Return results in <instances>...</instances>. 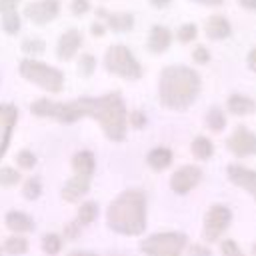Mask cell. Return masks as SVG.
Instances as JSON below:
<instances>
[{
  "label": "cell",
  "instance_id": "6da1fadb",
  "mask_svg": "<svg viewBox=\"0 0 256 256\" xmlns=\"http://www.w3.org/2000/svg\"><path fill=\"white\" fill-rule=\"evenodd\" d=\"M34 116L54 118L64 124H72L80 118H94L102 126L104 134L112 142H122L128 128V110L118 92H110L98 98L82 96L70 102H56L48 98H38L30 104Z\"/></svg>",
  "mask_w": 256,
  "mask_h": 256
},
{
  "label": "cell",
  "instance_id": "7a4b0ae2",
  "mask_svg": "<svg viewBox=\"0 0 256 256\" xmlns=\"http://www.w3.org/2000/svg\"><path fill=\"white\" fill-rule=\"evenodd\" d=\"M200 86L202 84L196 70L182 64H172L160 72L158 100L164 108L182 112L194 104L200 94Z\"/></svg>",
  "mask_w": 256,
  "mask_h": 256
},
{
  "label": "cell",
  "instance_id": "3957f363",
  "mask_svg": "<svg viewBox=\"0 0 256 256\" xmlns=\"http://www.w3.org/2000/svg\"><path fill=\"white\" fill-rule=\"evenodd\" d=\"M110 230L122 236H138L146 230V196L140 190H126L116 196L106 212Z\"/></svg>",
  "mask_w": 256,
  "mask_h": 256
},
{
  "label": "cell",
  "instance_id": "277c9868",
  "mask_svg": "<svg viewBox=\"0 0 256 256\" xmlns=\"http://www.w3.org/2000/svg\"><path fill=\"white\" fill-rule=\"evenodd\" d=\"M18 72L24 80L36 84L38 88H42L50 94H58L64 88V74L46 62H40L34 58H24L18 64Z\"/></svg>",
  "mask_w": 256,
  "mask_h": 256
},
{
  "label": "cell",
  "instance_id": "5b68a950",
  "mask_svg": "<svg viewBox=\"0 0 256 256\" xmlns=\"http://www.w3.org/2000/svg\"><path fill=\"white\" fill-rule=\"evenodd\" d=\"M104 68L110 74L120 76L124 80H138L144 74L140 62L136 60L132 50L128 46H124V44H114V46H110L106 50V54H104Z\"/></svg>",
  "mask_w": 256,
  "mask_h": 256
},
{
  "label": "cell",
  "instance_id": "8992f818",
  "mask_svg": "<svg viewBox=\"0 0 256 256\" xmlns=\"http://www.w3.org/2000/svg\"><path fill=\"white\" fill-rule=\"evenodd\" d=\"M186 246V236L182 232H158L142 240L140 250L148 256H180Z\"/></svg>",
  "mask_w": 256,
  "mask_h": 256
},
{
  "label": "cell",
  "instance_id": "52a82bcc",
  "mask_svg": "<svg viewBox=\"0 0 256 256\" xmlns=\"http://www.w3.org/2000/svg\"><path fill=\"white\" fill-rule=\"evenodd\" d=\"M232 222V210L226 204H214L208 208V212L204 214V228H202V236L206 242H216L220 240V236L228 230Z\"/></svg>",
  "mask_w": 256,
  "mask_h": 256
},
{
  "label": "cell",
  "instance_id": "ba28073f",
  "mask_svg": "<svg viewBox=\"0 0 256 256\" xmlns=\"http://www.w3.org/2000/svg\"><path fill=\"white\" fill-rule=\"evenodd\" d=\"M226 146L228 150L236 156V158H246L256 154V134L250 132L246 126H236V130L226 138Z\"/></svg>",
  "mask_w": 256,
  "mask_h": 256
},
{
  "label": "cell",
  "instance_id": "9c48e42d",
  "mask_svg": "<svg viewBox=\"0 0 256 256\" xmlns=\"http://www.w3.org/2000/svg\"><path fill=\"white\" fill-rule=\"evenodd\" d=\"M60 12V0H34L24 6V16L38 26L52 22Z\"/></svg>",
  "mask_w": 256,
  "mask_h": 256
},
{
  "label": "cell",
  "instance_id": "30bf717a",
  "mask_svg": "<svg viewBox=\"0 0 256 256\" xmlns=\"http://www.w3.org/2000/svg\"><path fill=\"white\" fill-rule=\"evenodd\" d=\"M200 178H202V170H200L198 166H194V164H184V166H180V168L170 176V188H172V192L184 196V194H188L192 188H196V184L200 182Z\"/></svg>",
  "mask_w": 256,
  "mask_h": 256
},
{
  "label": "cell",
  "instance_id": "8fae6325",
  "mask_svg": "<svg viewBox=\"0 0 256 256\" xmlns=\"http://www.w3.org/2000/svg\"><path fill=\"white\" fill-rule=\"evenodd\" d=\"M226 174H228V180L232 184H236L238 188L246 190L256 200V170L246 168L242 164H228Z\"/></svg>",
  "mask_w": 256,
  "mask_h": 256
},
{
  "label": "cell",
  "instance_id": "7c38bea8",
  "mask_svg": "<svg viewBox=\"0 0 256 256\" xmlns=\"http://www.w3.org/2000/svg\"><path fill=\"white\" fill-rule=\"evenodd\" d=\"M80 46H82V34H80V30H76V28L66 30L58 38V44H56V56H58V60H72L76 56V52H78Z\"/></svg>",
  "mask_w": 256,
  "mask_h": 256
},
{
  "label": "cell",
  "instance_id": "4fadbf2b",
  "mask_svg": "<svg viewBox=\"0 0 256 256\" xmlns=\"http://www.w3.org/2000/svg\"><path fill=\"white\" fill-rule=\"evenodd\" d=\"M16 118H18V110L12 104H0V158L8 148Z\"/></svg>",
  "mask_w": 256,
  "mask_h": 256
},
{
  "label": "cell",
  "instance_id": "5bb4252c",
  "mask_svg": "<svg viewBox=\"0 0 256 256\" xmlns=\"http://www.w3.org/2000/svg\"><path fill=\"white\" fill-rule=\"evenodd\" d=\"M96 16L98 18H104L106 20V26L112 30V32H128L134 28V16L128 14V12H106V10H96Z\"/></svg>",
  "mask_w": 256,
  "mask_h": 256
},
{
  "label": "cell",
  "instance_id": "9a60e30c",
  "mask_svg": "<svg viewBox=\"0 0 256 256\" xmlns=\"http://www.w3.org/2000/svg\"><path fill=\"white\" fill-rule=\"evenodd\" d=\"M204 32H206V36L210 40H224V38H228L232 34V26H230V22H228L226 16L212 14L206 20V24H204Z\"/></svg>",
  "mask_w": 256,
  "mask_h": 256
},
{
  "label": "cell",
  "instance_id": "2e32d148",
  "mask_svg": "<svg viewBox=\"0 0 256 256\" xmlns=\"http://www.w3.org/2000/svg\"><path fill=\"white\" fill-rule=\"evenodd\" d=\"M170 44H172V32L160 24L152 26V30L148 34V50L152 54H162L170 48Z\"/></svg>",
  "mask_w": 256,
  "mask_h": 256
},
{
  "label": "cell",
  "instance_id": "e0dca14e",
  "mask_svg": "<svg viewBox=\"0 0 256 256\" xmlns=\"http://www.w3.org/2000/svg\"><path fill=\"white\" fill-rule=\"evenodd\" d=\"M90 180L86 176H72L64 186H62V198L66 202H78L88 190H90Z\"/></svg>",
  "mask_w": 256,
  "mask_h": 256
},
{
  "label": "cell",
  "instance_id": "ac0fdd59",
  "mask_svg": "<svg viewBox=\"0 0 256 256\" xmlns=\"http://www.w3.org/2000/svg\"><path fill=\"white\" fill-rule=\"evenodd\" d=\"M226 110L234 116H248L256 112V102L246 94H230L226 100Z\"/></svg>",
  "mask_w": 256,
  "mask_h": 256
},
{
  "label": "cell",
  "instance_id": "d6986e66",
  "mask_svg": "<svg viewBox=\"0 0 256 256\" xmlns=\"http://www.w3.org/2000/svg\"><path fill=\"white\" fill-rule=\"evenodd\" d=\"M72 170L76 176H86L92 178L94 170H96V158L90 150H80L72 156Z\"/></svg>",
  "mask_w": 256,
  "mask_h": 256
},
{
  "label": "cell",
  "instance_id": "ffe728a7",
  "mask_svg": "<svg viewBox=\"0 0 256 256\" xmlns=\"http://www.w3.org/2000/svg\"><path fill=\"white\" fill-rule=\"evenodd\" d=\"M172 160H174V154H172V150L166 148V146H156V148H152V150L146 154V164H148L152 170H156V172L166 170V168L172 164Z\"/></svg>",
  "mask_w": 256,
  "mask_h": 256
},
{
  "label": "cell",
  "instance_id": "44dd1931",
  "mask_svg": "<svg viewBox=\"0 0 256 256\" xmlns=\"http://www.w3.org/2000/svg\"><path fill=\"white\" fill-rule=\"evenodd\" d=\"M6 226H8L12 232H16V234H20V232H30V230H34V220H32L28 214L20 212V210H10V212L6 214Z\"/></svg>",
  "mask_w": 256,
  "mask_h": 256
},
{
  "label": "cell",
  "instance_id": "7402d4cb",
  "mask_svg": "<svg viewBox=\"0 0 256 256\" xmlns=\"http://www.w3.org/2000/svg\"><path fill=\"white\" fill-rule=\"evenodd\" d=\"M190 150H192V156L198 158V160H210L212 154H214V144L208 136H196L190 144Z\"/></svg>",
  "mask_w": 256,
  "mask_h": 256
},
{
  "label": "cell",
  "instance_id": "603a6c76",
  "mask_svg": "<svg viewBox=\"0 0 256 256\" xmlns=\"http://www.w3.org/2000/svg\"><path fill=\"white\" fill-rule=\"evenodd\" d=\"M226 114L222 108L218 106H212L208 112H206V126L212 130V132H222L226 128Z\"/></svg>",
  "mask_w": 256,
  "mask_h": 256
},
{
  "label": "cell",
  "instance_id": "cb8c5ba5",
  "mask_svg": "<svg viewBox=\"0 0 256 256\" xmlns=\"http://www.w3.org/2000/svg\"><path fill=\"white\" fill-rule=\"evenodd\" d=\"M96 216H98V204L96 202H84V204H80V208H78V214H76V224L78 226H86V224H92L94 220H96Z\"/></svg>",
  "mask_w": 256,
  "mask_h": 256
},
{
  "label": "cell",
  "instance_id": "d4e9b609",
  "mask_svg": "<svg viewBox=\"0 0 256 256\" xmlns=\"http://www.w3.org/2000/svg\"><path fill=\"white\" fill-rule=\"evenodd\" d=\"M4 252L10 256H22L28 252V240L22 236H10L4 242Z\"/></svg>",
  "mask_w": 256,
  "mask_h": 256
},
{
  "label": "cell",
  "instance_id": "484cf974",
  "mask_svg": "<svg viewBox=\"0 0 256 256\" xmlns=\"http://www.w3.org/2000/svg\"><path fill=\"white\" fill-rule=\"evenodd\" d=\"M42 250H44L48 256H56V254L62 250V236H60V234H54V232L46 234V236L42 238Z\"/></svg>",
  "mask_w": 256,
  "mask_h": 256
},
{
  "label": "cell",
  "instance_id": "4316f807",
  "mask_svg": "<svg viewBox=\"0 0 256 256\" xmlns=\"http://www.w3.org/2000/svg\"><path fill=\"white\" fill-rule=\"evenodd\" d=\"M2 30L6 34H16L20 30V14L16 10H10V12H4L2 14Z\"/></svg>",
  "mask_w": 256,
  "mask_h": 256
},
{
  "label": "cell",
  "instance_id": "83f0119b",
  "mask_svg": "<svg viewBox=\"0 0 256 256\" xmlns=\"http://www.w3.org/2000/svg\"><path fill=\"white\" fill-rule=\"evenodd\" d=\"M20 182V172L12 166H2L0 168V186L4 188H10V186H16Z\"/></svg>",
  "mask_w": 256,
  "mask_h": 256
},
{
  "label": "cell",
  "instance_id": "f1b7e54d",
  "mask_svg": "<svg viewBox=\"0 0 256 256\" xmlns=\"http://www.w3.org/2000/svg\"><path fill=\"white\" fill-rule=\"evenodd\" d=\"M46 50V42L40 40V38H26L22 42V52L28 54V56H36V54H42Z\"/></svg>",
  "mask_w": 256,
  "mask_h": 256
},
{
  "label": "cell",
  "instance_id": "f546056e",
  "mask_svg": "<svg viewBox=\"0 0 256 256\" xmlns=\"http://www.w3.org/2000/svg\"><path fill=\"white\" fill-rule=\"evenodd\" d=\"M94 70H96V58L92 54H82L78 60V74L88 78L94 74Z\"/></svg>",
  "mask_w": 256,
  "mask_h": 256
},
{
  "label": "cell",
  "instance_id": "4dcf8cb0",
  "mask_svg": "<svg viewBox=\"0 0 256 256\" xmlns=\"http://www.w3.org/2000/svg\"><path fill=\"white\" fill-rule=\"evenodd\" d=\"M196 36H198V28H196V24H192V22L182 24V26L176 30V38H178L182 44H188V42L196 40Z\"/></svg>",
  "mask_w": 256,
  "mask_h": 256
},
{
  "label": "cell",
  "instance_id": "1f68e13d",
  "mask_svg": "<svg viewBox=\"0 0 256 256\" xmlns=\"http://www.w3.org/2000/svg\"><path fill=\"white\" fill-rule=\"evenodd\" d=\"M22 192H24V198H26V200H36V198L40 196V192H42V184H40V180H38L36 176L28 178V180L24 182Z\"/></svg>",
  "mask_w": 256,
  "mask_h": 256
},
{
  "label": "cell",
  "instance_id": "d6a6232c",
  "mask_svg": "<svg viewBox=\"0 0 256 256\" xmlns=\"http://www.w3.org/2000/svg\"><path fill=\"white\" fill-rule=\"evenodd\" d=\"M16 164L24 170H32L36 166V154L32 150H20L16 154Z\"/></svg>",
  "mask_w": 256,
  "mask_h": 256
},
{
  "label": "cell",
  "instance_id": "836d02e7",
  "mask_svg": "<svg viewBox=\"0 0 256 256\" xmlns=\"http://www.w3.org/2000/svg\"><path fill=\"white\" fill-rule=\"evenodd\" d=\"M220 252H222V256H246L242 250H240V246L234 242V240H222V244H220Z\"/></svg>",
  "mask_w": 256,
  "mask_h": 256
},
{
  "label": "cell",
  "instance_id": "e575fe53",
  "mask_svg": "<svg viewBox=\"0 0 256 256\" xmlns=\"http://www.w3.org/2000/svg\"><path fill=\"white\" fill-rule=\"evenodd\" d=\"M192 60L196 62V64H208L210 62V50L206 48V46H196L194 50H192Z\"/></svg>",
  "mask_w": 256,
  "mask_h": 256
},
{
  "label": "cell",
  "instance_id": "d590c367",
  "mask_svg": "<svg viewBox=\"0 0 256 256\" xmlns=\"http://www.w3.org/2000/svg\"><path fill=\"white\" fill-rule=\"evenodd\" d=\"M128 124H130L132 128H144V124H146L144 112H140V110L130 112V114H128Z\"/></svg>",
  "mask_w": 256,
  "mask_h": 256
},
{
  "label": "cell",
  "instance_id": "8d00e7d4",
  "mask_svg": "<svg viewBox=\"0 0 256 256\" xmlns=\"http://www.w3.org/2000/svg\"><path fill=\"white\" fill-rule=\"evenodd\" d=\"M70 8H72L74 16H84L90 10V0H72Z\"/></svg>",
  "mask_w": 256,
  "mask_h": 256
},
{
  "label": "cell",
  "instance_id": "74e56055",
  "mask_svg": "<svg viewBox=\"0 0 256 256\" xmlns=\"http://www.w3.org/2000/svg\"><path fill=\"white\" fill-rule=\"evenodd\" d=\"M190 256H212V250L206 244H192L190 246Z\"/></svg>",
  "mask_w": 256,
  "mask_h": 256
},
{
  "label": "cell",
  "instance_id": "f35d334b",
  "mask_svg": "<svg viewBox=\"0 0 256 256\" xmlns=\"http://www.w3.org/2000/svg\"><path fill=\"white\" fill-rule=\"evenodd\" d=\"M20 0H0V14L4 12H10V10H16V4Z\"/></svg>",
  "mask_w": 256,
  "mask_h": 256
},
{
  "label": "cell",
  "instance_id": "ab89813d",
  "mask_svg": "<svg viewBox=\"0 0 256 256\" xmlns=\"http://www.w3.org/2000/svg\"><path fill=\"white\" fill-rule=\"evenodd\" d=\"M78 232H80V226H78L76 222H70V224L66 226V230H64V236H66V238H76Z\"/></svg>",
  "mask_w": 256,
  "mask_h": 256
},
{
  "label": "cell",
  "instance_id": "60d3db41",
  "mask_svg": "<svg viewBox=\"0 0 256 256\" xmlns=\"http://www.w3.org/2000/svg\"><path fill=\"white\" fill-rule=\"evenodd\" d=\"M246 64H248V68H250L252 72H256V46L248 52V56H246Z\"/></svg>",
  "mask_w": 256,
  "mask_h": 256
},
{
  "label": "cell",
  "instance_id": "b9f144b4",
  "mask_svg": "<svg viewBox=\"0 0 256 256\" xmlns=\"http://www.w3.org/2000/svg\"><path fill=\"white\" fill-rule=\"evenodd\" d=\"M90 32H92L94 36H102V34L106 32V26H104L102 22H94V24L90 26Z\"/></svg>",
  "mask_w": 256,
  "mask_h": 256
},
{
  "label": "cell",
  "instance_id": "7bdbcfd3",
  "mask_svg": "<svg viewBox=\"0 0 256 256\" xmlns=\"http://www.w3.org/2000/svg\"><path fill=\"white\" fill-rule=\"evenodd\" d=\"M238 4L250 12H256V0H238Z\"/></svg>",
  "mask_w": 256,
  "mask_h": 256
},
{
  "label": "cell",
  "instance_id": "ee69618b",
  "mask_svg": "<svg viewBox=\"0 0 256 256\" xmlns=\"http://www.w3.org/2000/svg\"><path fill=\"white\" fill-rule=\"evenodd\" d=\"M196 4H204V6H220L224 0H192Z\"/></svg>",
  "mask_w": 256,
  "mask_h": 256
},
{
  "label": "cell",
  "instance_id": "f6af8a7d",
  "mask_svg": "<svg viewBox=\"0 0 256 256\" xmlns=\"http://www.w3.org/2000/svg\"><path fill=\"white\" fill-rule=\"evenodd\" d=\"M172 0H150V4L152 6H156V8H164V6H168Z\"/></svg>",
  "mask_w": 256,
  "mask_h": 256
},
{
  "label": "cell",
  "instance_id": "bcb514c9",
  "mask_svg": "<svg viewBox=\"0 0 256 256\" xmlns=\"http://www.w3.org/2000/svg\"><path fill=\"white\" fill-rule=\"evenodd\" d=\"M68 256H96L94 252H86V250H74V252H70Z\"/></svg>",
  "mask_w": 256,
  "mask_h": 256
},
{
  "label": "cell",
  "instance_id": "7dc6e473",
  "mask_svg": "<svg viewBox=\"0 0 256 256\" xmlns=\"http://www.w3.org/2000/svg\"><path fill=\"white\" fill-rule=\"evenodd\" d=\"M252 256H256V242L252 244Z\"/></svg>",
  "mask_w": 256,
  "mask_h": 256
}]
</instances>
